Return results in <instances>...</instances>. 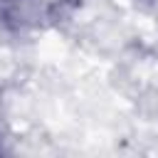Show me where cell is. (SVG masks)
Listing matches in <instances>:
<instances>
[{
	"mask_svg": "<svg viewBox=\"0 0 158 158\" xmlns=\"http://www.w3.org/2000/svg\"><path fill=\"white\" fill-rule=\"evenodd\" d=\"M79 0H0V17L12 30H40L64 20Z\"/></svg>",
	"mask_w": 158,
	"mask_h": 158,
	"instance_id": "obj_1",
	"label": "cell"
}]
</instances>
